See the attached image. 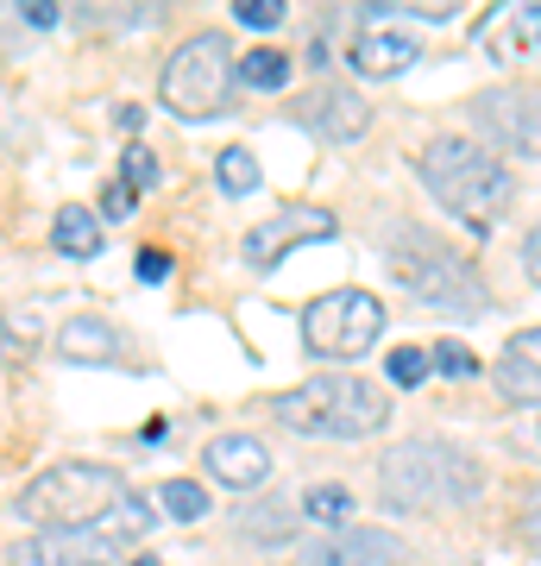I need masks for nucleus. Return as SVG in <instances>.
Listing matches in <instances>:
<instances>
[{"mask_svg":"<svg viewBox=\"0 0 541 566\" xmlns=\"http://www.w3.org/2000/svg\"><path fill=\"white\" fill-rule=\"evenodd\" d=\"M416 170H422V182H428V196H435L447 214H460V221H472V227H491L517 208V170H510L485 139L435 133V139L422 145Z\"/></svg>","mask_w":541,"mask_h":566,"instance_id":"1","label":"nucleus"},{"mask_svg":"<svg viewBox=\"0 0 541 566\" xmlns=\"http://www.w3.org/2000/svg\"><path fill=\"white\" fill-rule=\"evenodd\" d=\"M378 491L391 510H428V516H447V510H472L485 497V465L466 453V447L441 441V434H416L384 453L378 465Z\"/></svg>","mask_w":541,"mask_h":566,"instance_id":"2","label":"nucleus"},{"mask_svg":"<svg viewBox=\"0 0 541 566\" xmlns=\"http://www.w3.org/2000/svg\"><path fill=\"white\" fill-rule=\"evenodd\" d=\"M271 422L290 434H315V441H365L391 422V397L384 385L360 378V371H315L302 385L271 397Z\"/></svg>","mask_w":541,"mask_h":566,"instance_id":"3","label":"nucleus"},{"mask_svg":"<svg viewBox=\"0 0 541 566\" xmlns=\"http://www.w3.org/2000/svg\"><path fill=\"white\" fill-rule=\"evenodd\" d=\"M121 497H126V472L121 465L63 460V465H44L39 479L13 497V516L32 523L39 535H51V528H95Z\"/></svg>","mask_w":541,"mask_h":566,"instance_id":"4","label":"nucleus"},{"mask_svg":"<svg viewBox=\"0 0 541 566\" xmlns=\"http://www.w3.org/2000/svg\"><path fill=\"white\" fill-rule=\"evenodd\" d=\"M397 277H403V290L416 296L422 308H435V315H491V290H485V277H479V264L472 259H460L454 245H441V240H428V233H397Z\"/></svg>","mask_w":541,"mask_h":566,"instance_id":"5","label":"nucleus"},{"mask_svg":"<svg viewBox=\"0 0 541 566\" xmlns=\"http://www.w3.org/2000/svg\"><path fill=\"white\" fill-rule=\"evenodd\" d=\"M233 44L221 32H189V39L170 51L164 63V114H177V120H215L227 114L233 102Z\"/></svg>","mask_w":541,"mask_h":566,"instance_id":"6","label":"nucleus"},{"mask_svg":"<svg viewBox=\"0 0 541 566\" xmlns=\"http://www.w3.org/2000/svg\"><path fill=\"white\" fill-rule=\"evenodd\" d=\"M384 322H391V308L372 290L341 283V290H321L315 303L302 308V346L315 359H360L384 340Z\"/></svg>","mask_w":541,"mask_h":566,"instance_id":"7","label":"nucleus"},{"mask_svg":"<svg viewBox=\"0 0 541 566\" xmlns=\"http://www.w3.org/2000/svg\"><path fill=\"white\" fill-rule=\"evenodd\" d=\"M341 233V221H334V208H315V202H290V208H271L252 233H246V264L252 271H271V264H283L296 245H315V240H334Z\"/></svg>","mask_w":541,"mask_h":566,"instance_id":"8","label":"nucleus"},{"mask_svg":"<svg viewBox=\"0 0 541 566\" xmlns=\"http://www.w3.org/2000/svg\"><path fill=\"white\" fill-rule=\"evenodd\" d=\"M302 566H409V542L397 528H372V523H346L334 535H321Z\"/></svg>","mask_w":541,"mask_h":566,"instance_id":"9","label":"nucleus"},{"mask_svg":"<svg viewBox=\"0 0 541 566\" xmlns=\"http://www.w3.org/2000/svg\"><path fill=\"white\" fill-rule=\"evenodd\" d=\"M472 120H479V133H491V139L510 151V158H535V95H517V88H479L472 95Z\"/></svg>","mask_w":541,"mask_h":566,"instance_id":"10","label":"nucleus"},{"mask_svg":"<svg viewBox=\"0 0 541 566\" xmlns=\"http://www.w3.org/2000/svg\"><path fill=\"white\" fill-rule=\"evenodd\" d=\"M201 465H208V479L227 491H259L271 485V472H278V453L259 441V434H215V441L201 447Z\"/></svg>","mask_w":541,"mask_h":566,"instance_id":"11","label":"nucleus"},{"mask_svg":"<svg viewBox=\"0 0 541 566\" xmlns=\"http://www.w3.org/2000/svg\"><path fill=\"white\" fill-rule=\"evenodd\" d=\"M302 120L315 126L321 139L353 145V139H365V126H372V107H365L353 88H341V82H315V88L302 95Z\"/></svg>","mask_w":541,"mask_h":566,"instance_id":"12","label":"nucleus"},{"mask_svg":"<svg viewBox=\"0 0 541 566\" xmlns=\"http://www.w3.org/2000/svg\"><path fill=\"white\" fill-rule=\"evenodd\" d=\"M416 57H422V44L409 39V32H384V25H365L360 39H353V70H360V76H372V82L403 76V70H409Z\"/></svg>","mask_w":541,"mask_h":566,"instance_id":"13","label":"nucleus"},{"mask_svg":"<svg viewBox=\"0 0 541 566\" xmlns=\"http://www.w3.org/2000/svg\"><path fill=\"white\" fill-rule=\"evenodd\" d=\"M58 353L70 365H114L121 359V334H114V322H101V315H70L58 334Z\"/></svg>","mask_w":541,"mask_h":566,"instance_id":"14","label":"nucleus"},{"mask_svg":"<svg viewBox=\"0 0 541 566\" xmlns=\"http://www.w3.org/2000/svg\"><path fill=\"white\" fill-rule=\"evenodd\" d=\"M541 334L535 327H522L517 340L498 353V385L503 397H517V403H535V390H541Z\"/></svg>","mask_w":541,"mask_h":566,"instance_id":"15","label":"nucleus"},{"mask_svg":"<svg viewBox=\"0 0 541 566\" xmlns=\"http://www.w3.org/2000/svg\"><path fill=\"white\" fill-rule=\"evenodd\" d=\"M51 245H58L63 259H101V221H95V208L63 202L58 221H51Z\"/></svg>","mask_w":541,"mask_h":566,"instance_id":"16","label":"nucleus"},{"mask_svg":"<svg viewBox=\"0 0 541 566\" xmlns=\"http://www.w3.org/2000/svg\"><path fill=\"white\" fill-rule=\"evenodd\" d=\"M290 70H296V57H290V51H278V44H259V51L233 57V82L259 88V95H278V88H290Z\"/></svg>","mask_w":541,"mask_h":566,"instance_id":"17","label":"nucleus"},{"mask_svg":"<svg viewBox=\"0 0 541 566\" xmlns=\"http://www.w3.org/2000/svg\"><path fill=\"white\" fill-rule=\"evenodd\" d=\"M208 485L201 479H164L158 491H152V516H170V523H201L208 516Z\"/></svg>","mask_w":541,"mask_h":566,"instance_id":"18","label":"nucleus"},{"mask_svg":"<svg viewBox=\"0 0 541 566\" xmlns=\"http://www.w3.org/2000/svg\"><path fill=\"white\" fill-rule=\"evenodd\" d=\"M296 516H309L315 528H346V523H353V491H346V485H309V491H302Z\"/></svg>","mask_w":541,"mask_h":566,"instance_id":"19","label":"nucleus"},{"mask_svg":"<svg viewBox=\"0 0 541 566\" xmlns=\"http://www.w3.org/2000/svg\"><path fill=\"white\" fill-rule=\"evenodd\" d=\"M152 523H158V516H152V504H139V497L126 491L121 504H114V510H107V516L95 523V535H107V542H139Z\"/></svg>","mask_w":541,"mask_h":566,"instance_id":"20","label":"nucleus"},{"mask_svg":"<svg viewBox=\"0 0 541 566\" xmlns=\"http://www.w3.org/2000/svg\"><path fill=\"white\" fill-rule=\"evenodd\" d=\"M215 177H221L227 196H252V189L264 182V170H259V158H252L246 145H227L221 158H215Z\"/></svg>","mask_w":541,"mask_h":566,"instance_id":"21","label":"nucleus"},{"mask_svg":"<svg viewBox=\"0 0 541 566\" xmlns=\"http://www.w3.org/2000/svg\"><path fill=\"white\" fill-rule=\"evenodd\" d=\"M296 523H302L296 510H290V504H271V497H264V504H252V510L240 516L246 535H264V542H283V535H290Z\"/></svg>","mask_w":541,"mask_h":566,"instance_id":"22","label":"nucleus"},{"mask_svg":"<svg viewBox=\"0 0 541 566\" xmlns=\"http://www.w3.org/2000/svg\"><path fill=\"white\" fill-rule=\"evenodd\" d=\"M384 378H391V385H422V378H428V346H391V353H384Z\"/></svg>","mask_w":541,"mask_h":566,"instance_id":"23","label":"nucleus"},{"mask_svg":"<svg viewBox=\"0 0 541 566\" xmlns=\"http://www.w3.org/2000/svg\"><path fill=\"white\" fill-rule=\"evenodd\" d=\"M428 371H441V378H479V353L460 340H441V346H428Z\"/></svg>","mask_w":541,"mask_h":566,"instance_id":"24","label":"nucleus"},{"mask_svg":"<svg viewBox=\"0 0 541 566\" xmlns=\"http://www.w3.org/2000/svg\"><path fill=\"white\" fill-rule=\"evenodd\" d=\"M283 13H290V0H233V20L252 25V32H278Z\"/></svg>","mask_w":541,"mask_h":566,"instance_id":"25","label":"nucleus"},{"mask_svg":"<svg viewBox=\"0 0 541 566\" xmlns=\"http://www.w3.org/2000/svg\"><path fill=\"white\" fill-rule=\"evenodd\" d=\"M158 177H164V164L145 151V145H126V164H121V182L126 189H158Z\"/></svg>","mask_w":541,"mask_h":566,"instance_id":"26","label":"nucleus"},{"mask_svg":"<svg viewBox=\"0 0 541 566\" xmlns=\"http://www.w3.org/2000/svg\"><path fill=\"white\" fill-rule=\"evenodd\" d=\"M170 271H177V259H170L164 245H139V264H133V277L139 283H164Z\"/></svg>","mask_w":541,"mask_h":566,"instance_id":"27","label":"nucleus"},{"mask_svg":"<svg viewBox=\"0 0 541 566\" xmlns=\"http://www.w3.org/2000/svg\"><path fill=\"white\" fill-rule=\"evenodd\" d=\"M101 214H107V221H126V214H133V189H126V182H107V189H101Z\"/></svg>","mask_w":541,"mask_h":566,"instance_id":"28","label":"nucleus"},{"mask_svg":"<svg viewBox=\"0 0 541 566\" xmlns=\"http://www.w3.org/2000/svg\"><path fill=\"white\" fill-rule=\"evenodd\" d=\"M25 20L32 25H58V7H51V0H25Z\"/></svg>","mask_w":541,"mask_h":566,"instance_id":"29","label":"nucleus"},{"mask_svg":"<svg viewBox=\"0 0 541 566\" xmlns=\"http://www.w3.org/2000/svg\"><path fill=\"white\" fill-rule=\"evenodd\" d=\"M535 252H541V233H529V240H522V271H529V283L541 277V264H535Z\"/></svg>","mask_w":541,"mask_h":566,"instance_id":"30","label":"nucleus"},{"mask_svg":"<svg viewBox=\"0 0 541 566\" xmlns=\"http://www.w3.org/2000/svg\"><path fill=\"white\" fill-rule=\"evenodd\" d=\"M139 434H145V441H170V422H164V416H152V422H145Z\"/></svg>","mask_w":541,"mask_h":566,"instance_id":"31","label":"nucleus"},{"mask_svg":"<svg viewBox=\"0 0 541 566\" xmlns=\"http://www.w3.org/2000/svg\"><path fill=\"white\" fill-rule=\"evenodd\" d=\"M133 566H158V560H133Z\"/></svg>","mask_w":541,"mask_h":566,"instance_id":"32","label":"nucleus"}]
</instances>
